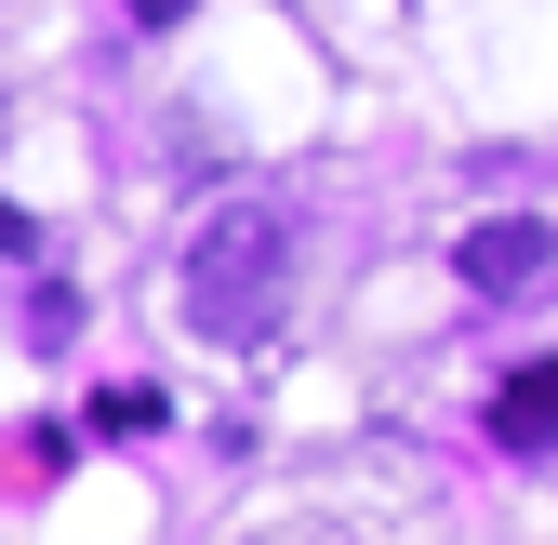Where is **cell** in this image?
Segmentation results:
<instances>
[{
	"label": "cell",
	"mask_w": 558,
	"mask_h": 545,
	"mask_svg": "<svg viewBox=\"0 0 558 545\" xmlns=\"http://www.w3.org/2000/svg\"><path fill=\"white\" fill-rule=\"evenodd\" d=\"M545 253H558V227L545 214H493V227H465V293H519V280H545Z\"/></svg>",
	"instance_id": "cell-2"
},
{
	"label": "cell",
	"mask_w": 558,
	"mask_h": 545,
	"mask_svg": "<svg viewBox=\"0 0 558 545\" xmlns=\"http://www.w3.org/2000/svg\"><path fill=\"white\" fill-rule=\"evenodd\" d=\"M199 14V0H133V27H186Z\"/></svg>",
	"instance_id": "cell-5"
},
{
	"label": "cell",
	"mask_w": 558,
	"mask_h": 545,
	"mask_svg": "<svg viewBox=\"0 0 558 545\" xmlns=\"http://www.w3.org/2000/svg\"><path fill=\"white\" fill-rule=\"evenodd\" d=\"M279 306H293V214H279V199H227V214L186 240V332L253 347Z\"/></svg>",
	"instance_id": "cell-1"
},
{
	"label": "cell",
	"mask_w": 558,
	"mask_h": 545,
	"mask_svg": "<svg viewBox=\"0 0 558 545\" xmlns=\"http://www.w3.org/2000/svg\"><path fill=\"white\" fill-rule=\"evenodd\" d=\"M0 253H27V214H14V199H0Z\"/></svg>",
	"instance_id": "cell-6"
},
{
	"label": "cell",
	"mask_w": 558,
	"mask_h": 545,
	"mask_svg": "<svg viewBox=\"0 0 558 545\" xmlns=\"http://www.w3.org/2000/svg\"><path fill=\"white\" fill-rule=\"evenodd\" d=\"M478 426H493L506 452H545V439H558V360H519V373L493 386V413H478Z\"/></svg>",
	"instance_id": "cell-3"
},
{
	"label": "cell",
	"mask_w": 558,
	"mask_h": 545,
	"mask_svg": "<svg viewBox=\"0 0 558 545\" xmlns=\"http://www.w3.org/2000/svg\"><path fill=\"white\" fill-rule=\"evenodd\" d=\"M94 426H120V439H147V426H160V386H107V399H94Z\"/></svg>",
	"instance_id": "cell-4"
}]
</instances>
